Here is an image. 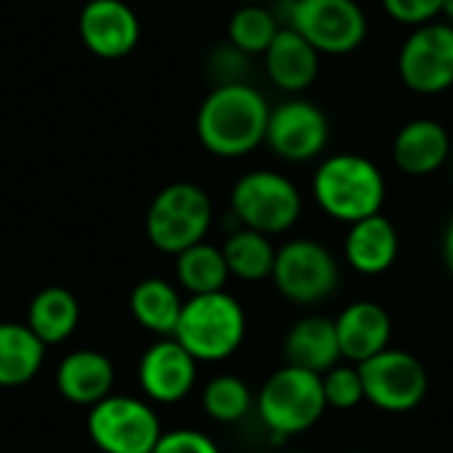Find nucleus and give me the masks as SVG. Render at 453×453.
Instances as JSON below:
<instances>
[{
	"instance_id": "f8f14e48",
	"label": "nucleus",
	"mask_w": 453,
	"mask_h": 453,
	"mask_svg": "<svg viewBox=\"0 0 453 453\" xmlns=\"http://www.w3.org/2000/svg\"><path fill=\"white\" fill-rule=\"evenodd\" d=\"M265 143L287 162H311L329 143V119L311 101H284L281 106L271 109Z\"/></svg>"
},
{
	"instance_id": "6ab92c4d",
	"label": "nucleus",
	"mask_w": 453,
	"mask_h": 453,
	"mask_svg": "<svg viewBox=\"0 0 453 453\" xmlns=\"http://www.w3.org/2000/svg\"><path fill=\"white\" fill-rule=\"evenodd\" d=\"M265 72L271 82L287 93H300L311 88L319 77V50L292 27L279 29L273 42L268 45Z\"/></svg>"
},
{
	"instance_id": "aec40b11",
	"label": "nucleus",
	"mask_w": 453,
	"mask_h": 453,
	"mask_svg": "<svg viewBox=\"0 0 453 453\" xmlns=\"http://www.w3.org/2000/svg\"><path fill=\"white\" fill-rule=\"evenodd\" d=\"M58 393L77 406H96L111 395L114 366L98 350H74L69 353L56 372Z\"/></svg>"
},
{
	"instance_id": "5701e85b",
	"label": "nucleus",
	"mask_w": 453,
	"mask_h": 453,
	"mask_svg": "<svg viewBox=\"0 0 453 453\" xmlns=\"http://www.w3.org/2000/svg\"><path fill=\"white\" fill-rule=\"evenodd\" d=\"M180 311H183V300H180L178 289L173 284H167L165 279H143L130 292L133 319L154 334L173 337Z\"/></svg>"
},
{
	"instance_id": "39448f33",
	"label": "nucleus",
	"mask_w": 453,
	"mask_h": 453,
	"mask_svg": "<svg viewBox=\"0 0 453 453\" xmlns=\"http://www.w3.org/2000/svg\"><path fill=\"white\" fill-rule=\"evenodd\" d=\"M255 406L260 422L281 438L311 430L329 409L321 374L297 366H284L273 372L263 385Z\"/></svg>"
},
{
	"instance_id": "0eeeda50",
	"label": "nucleus",
	"mask_w": 453,
	"mask_h": 453,
	"mask_svg": "<svg viewBox=\"0 0 453 453\" xmlns=\"http://www.w3.org/2000/svg\"><path fill=\"white\" fill-rule=\"evenodd\" d=\"M279 295L295 305H316L334 295L340 265L334 255L316 239H292L276 250L271 273Z\"/></svg>"
},
{
	"instance_id": "cd10ccee",
	"label": "nucleus",
	"mask_w": 453,
	"mask_h": 453,
	"mask_svg": "<svg viewBox=\"0 0 453 453\" xmlns=\"http://www.w3.org/2000/svg\"><path fill=\"white\" fill-rule=\"evenodd\" d=\"M321 382H324V398H326L329 409L350 411V409H356L358 403L366 401L361 369L356 364H348V366L337 364L334 369H329L321 377Z\"/></svg>"
},
{
	"instance_id": "9d476101",
	"label": "nucleus",
	"mask_w": 453,
	"mask_h": 453,
	"mask_svg": "<svg viewBox=\"0 0 453 453\" xmlns=\"http://www.w3.org/2000/svg\"><path fill=\"white\" fill-rule=\"evenodd\" d=\"M361 369L366 401L388 414H406L414 411L430 388L427 369L419 358L406 350L388 348L380 356L356 364Z\"/></svg>"
},
{
	"instance_id": "6e6552de",
	"label": "nucleus",
	"mask_w": 453,
	"mask_h": 453,
	"mask_svg": "<svg viewBox=\"0 0 453 453\" xmlns=\"http://www.w3.org/2000/svg\"><path fill=\"white\" fill-rule=\"evenodd\" d=\"M88 433L104 453H154L162 425L149 403L130 395H109L90 409Z\"/></svg>"
},
{
	"instance_id": "473e14b6",
	"label": "nucleus",
	"mask_w": 453,
	"mask_h": 453,
	"mask_svg": "<svg viewBox=\"0 0 453 453\" xmlns=\"http://www.w3.org/2000/svg\"><path fill=\"white\" fill-rule=\"evenodd\" d=\"M443 16L453 24V0H443Z\"/></svg>"
},
{
	"instance_id": "bb28decb",
	"label": "nucleus",
	"mask_w": 453,
	"mask_h": 453,
	"mask_svg": "<svg viewBox=\"0 0 453 453\" xmlns=\"http://www.w3.org/2000/svg\"><path fill=\"white\" fill-rule=\"evenodd\" d=\"M252 403H255L252 390L247 388L244 380H239L234 374H220V377L210 380L202 393V406H204L207 417L220 425L242 422L252 411Z\"/></svg>"
},
{
	"instance_id": "423d86ee",
	"label": "nucleus",
	"mask_w": 453,
	"mask_h": 453,
	"mask_svg": "<svg viewBox=\"0 0 453 453\" xmlns=\"http://www.w3.org/2000/svg\"><path fill=\"white\" fill-rule=\"evenodd\" d=\"M231 215L242 228L276 236L300 220L303 194L281 173L252 170L242 175L231 188Z\"/></svg>"
},
{
	"instance_id": "e433bc0d",
	"label": "nucleus",
	"mask_w": 453,
	"mask_h": 453,
	"mask_svg": "<svg viewBox=\"0 0 453 453\" xmlns=\"http://www.w3.org/2000/svg\"><path fill=\"white\" fill-rule=\"evenodd\" d=\"M348 453H366V451H348Z\"/></svg>"
},
{
	"instance_id": "7c9ffc66",
	"label": "nucleus",
	"mask_w": 453,
	"mask_h": 453,
	"mask_svg": "<svg viewBox=\"0 0 453 453\" xmlns=\"http://www.w3.org/2000/svg\"><path fill=\"white\" fill-rule=\"evenodd\" d=\"M215 77H218V85H231V82H247V69H250V61H247V53H242L239 48L228 45V48H220L215 50L212 61H210Z\"/></svg>"
},
{
	"instance_id": "a211bd4d",
	"label": "nucleus",
	"mask_w": 453,
	"mask_h": 453,
	"mask_svg": "<svg viewBox=\"0 0 453 453\" xmlns=\"http://www.w3.org/2000/svg\"><path fill=\"white\" fill-rule=\"evenodd\" d=\"M401 239L390 218L372 215L348 228L345 236V260L353 271L364 276H380L393 268L398 260Z\"/></svg>"
},
{
	"instance_id": "f257e3e1",
	"label": "nucleus",
	"mask_w": 453,
	"mask_h": 453,
	"mask_svg": "<svg viewBox=\"0 0 453 453\" xmlns=\"http://www.w3.org/2000/svg\"><path fill=\"white\" fill-rule=\"evenodd\" d=\"M271 106L250 82L215 85L196 111L199 143L223 159L252 154L265 143Z\"/></svg>"
},
{
	"instance_id": "c9c22d12",
	"label": "nucleus",
	"mask_w": 453,
	"mask_h": 453,
	"mask_svg": "<svg viewBox=\"0 0 453 453\" xmlns=\"http://www.w3.org/2000/svg\"><path fill=\"white\" fill-rule=\"evenodd\" d=\"M292 453H313V451H292Z\"/></svg>"
},
{
	"instance_id": "4468645a",
	"label": "nucleus",
	"mask_w": 453,
	"mask_h": 453,
	"mask_svg": "<svg viewBox=\"0 0 453 453\" xmlns=\"http://www.w3.org/2000/svg\"><path fill=\"white\" fill-rule=\"evenodd\" d=\"M196 364L199 361L175 337H165L154 342L141 358V390L157 403H178L194 390Z\"/></svg>"
},
{
	"instance_id": "412c9836",
	"label": "nucleus",
	"mask_w": 453,
	"mask_h": 453,
	"mask_svg": "<svg viewBox=\"0 0 453 453\" xmlns=\"http://www.w3.org/2000/svg\"><path fill=\"white\" fill-rule=\"evenodd\" d=\"M80 324L77 297L64 287L40 289L27 311V326L40 337L42 345H58L72 337Z\"/></svg>"
},
{
	"instance_id": "20e7f679",
	"label": "nucleus",
	"mask_w": 453,
	"mask_h": 453,
	"mask_svg": "<svg viewBox=\"0 0 453 453\" xmlns=\"http://www.w3.org/2000/svg\"><path fill=\"white\" fill-rule=\"evenodd\" d=\"M212 223V202L196 183L178 180L165 186L149 204L146 236L167 255H180L204 242Z\"/></svg>"
},
{
	"instance_id": "c756f323",
	"label": "nucleus",
	"mask_w": 453,
	"mask_h": 453,
	"mask_svg": "<svg viewBox=\"0 0 453 453\" xmlns=\"http://www.w3.org/2000/svg\"><path fill=\"white\" fill-rule=\"evenodd\" d=\"M154 453H220V449L199 430H170L162 433Z\"/></svg>"
},
{
	"instance_id": "2f4dec72",
	"label": "nucleus",
	"mask_w": 453,
	"mask_h": 453,
	"mask_svg": "<svg viewBox=\"0 0 453 453\" xmlns=\"http://www.w3.org/2000/svg\"><path fill=\"white\" fill-rule=\"evenodd\" d=\"M443 263L449 268V273L453 276V218L446 226V234H443Z\"/></svg>"
},
{
	"instance_id": "ddd939ff",
	"label": "nucleus",
	"mask_w": 453,
	"mask_h": 453,
	"mask_svg": "<svg viewBox=\"0 0 453 453\" xmlns=\"http://www.w3.org/2000/svg\"><path fill=\"white\" fill-rule=\"evenodd\" d=\"M80 37L98 58L127 56L141 37L135 11L125 0H88L80 11Z\"/></svg>"
},
{
	"instance_id": "4be33fe9",
	"label": "nucleus",
	"mask_w": 453,
	"mask_h": 453,
	"mask_svg": "<svg viewBox=\"0 0 453 453\" xmlns=\"http://www.w3.org/2000/svg\"><path fill=\"white\" fill-rule=\"evenodd\" d=\"M45 361V345L27 324H0V388L27 385Z\"/></svg>"
},
{
	"instance_id": "dca6fc26",
	"label": "nucleus",
	"mask_w": 453,
	"mask_h": 453,
	"mask_svg": "<svg viewBox=\"0 0 453 453\" xmlns=\"http://www.w3.org/2000/svg\"><path fill=\"white\" fill-rule=\"evenodd\" d=\"M451 135L435 119H411L406 122L393 141V159L406 175H433L451 157Z\"/></svg>"
},
{
	"instance_id": "9b49d317",
	"label": "nucleus",
	"mask_w": 453,
	"mask_h": 453,
	"mask_svg": "<svg viewBox=\"0 0 453 453\" xmlns=\"http://www.w3.org/2000/svg\"><path fill=\"white\" fill-rule=\"evenodd\" d=\"M401 82L419 96H438L453 85V24L430 21L417 27L398 53Z\"/></svg>"
},
{
	"instance_id": "393cba45",
	"label": "nucleus",
	"mask_w": 453,
	"mask_h": 453,
	"mask_svg": "<svg viewBox=\"0 0 453 453\" xmlns=\"http://www.w3.org/2000/svg\"><path fill=\"white\" fill-rule=\"evenodd\" d=\"M175 276L180 281L183 289H188L191 295H212V292H223L226 281L231 276L223 250L212 247L207 242H199L194 247H188L186 252L175 255Z\"/></svg>"
},
{
	"instance_id": "f03ea898",
	"label": "nucleus",
	"mask_w": 453,
	"mask_h": 453,
	"mask_svg": "<svg viewBox=\"0 0 453 453\" xmlns=\"http://www.w3.org/2000/svg\"><path fill=\"white\" fill-rule=\"evenodd\" d=\"M313 199L334 220L348 226L380 215L385 204V178L361 154H334L313 175Z\"/></svg>"
},
{
	"instance_id": "b1692460",
	"label": "nucleus",
	"mask_w": 453,
	"mask_h": 453,
	"mask_svg": "<svg viewBox=\"0 0 453 453\" xmlns=\"http://www.w3.org/2000/svg\"><path fill=\"white\" fill-rule=\"evenodd\" d=\"M223 257L231 271V276L242 281H263L271 279L273 263H276V250L271 244V236L257 234L252 228H236L226 242H223Z\"/></svg>"
},
{
	"instance_id": "2eb2a0df",
	"label": "nucleus",
	"mask_w": 453,
	"mask_h": 453,
	"mask_svg": "<svg viewBox=\"0 0 453 453\" xmlns=\"http://www.w3.org/2000/svg\"><path fill=\"white\" fill-rule=\"evenodd\" d=\"M334 326L342 358H348L350 364H364L390 348L393 319L380 303L358 300L348 305L334 319Z\"/></svg>"
},
{
	"instance_id": "c85d7f7f",
	"label": "nucleus",
	"mask_w": 453,
	"mask_h": 453,
	"mask_svg": "<svg viewBox=\"0 0 453 453\" xmlns=\"http://www.w3.org/2000/svg\"><path fill=\"white\" fill-rule=\"evenodd\" d=\"M382 8L398 24H409L417 29L443 13V0H382Z\"/></svg>"
},
{
	"instance_id": "7ed1b4c3",
	"label": "nucleus",
	"mask_w": 453,
	"mask_h": 453,
	"mask_svg": "<svg viewBox=\"0 0 453 453\" xmlns=\"http://www.w3.org/2000/svg\"><path fill=\"white\" fill-rule=\"evenodd\" d=\"M173 337L196 361H226L247 337V313L226 289L212 295H191V300L183 303Z\"/></svg>"
},
{
	"instance_id": "72a5a7b5",
	"label": "nucleus",
	"mask_w": 453,
	"mask_h": 453,
	"mask_svg": "<svg viewBox=\"0 0 453 453\" xmlns=\"http://www.w3.org/2000/svg\"><path fill=\"white\" fill-rule=\"evenodd\" d=\"M276 3H287V5H292V3H297V0H276Z\"/></svg>"
},
{
	"instance_id": "1a4fd4ad",
	"label": "nucleus",
	"mask_w": 453,
	"mask_h": 453,
	"mask_svg": "<svg viewBox=\"0 0 453 453\" xmlns=\"http://www.w3.org/2000/svg\"><path fill=\"white\" fill-rule=\"evenodd\" d=\"M289 24L319 53L342 56L356 50L369 32L364 8L356 0H297L289 5Z\"/></svg>"
},
{
	"instance_id": "f3484780",
	"label": "nucleus",
	"mask_w": 453,
	"mask_h": 453,
	"mask_svg": "<svg viewBox=\"0 0 453 453\" xmlns=\"http://www.w3.org/2000/svg\"><path fill=\"white\" fill-rule=\"evenodd\" d=\"M287 366H297L313 374H326L342 361L337 326L326 316H305L292 324L284 337Z\"/></svg>"
},
{
	"instance_id": "a878e982",
	"label": "nucleus",
	"mask_w": 453,
	"mask_h": 453,
	"mask_svg": "<svg viewBox=\"0 0 453 453\" xmlns=\"http://www.w3.org/2000/svg\"><path fill=\"white\" fill-rule=\"evenodd\" d=\"M279 29L281 27L276 24V16L268 8L257 3H244L234 11L228 21V42L247 56L265 53Z\"/></svg>"
},
{
	"instance_id": "f704fd0d",
	"label": "nucleus",
	"mask_w": 453,
	"mask_h": 453,
	"mask_svg": "<svg viewBox=\"0 0 453 453\" xmlns=\"http://www.w3.org/2000/svg\"><path fill=\"white\" fill-rule=\"evenodd\" d=\"M236 3H242V5H244V3H257V0H236Z\"/></svg>"
}]
</instances>
